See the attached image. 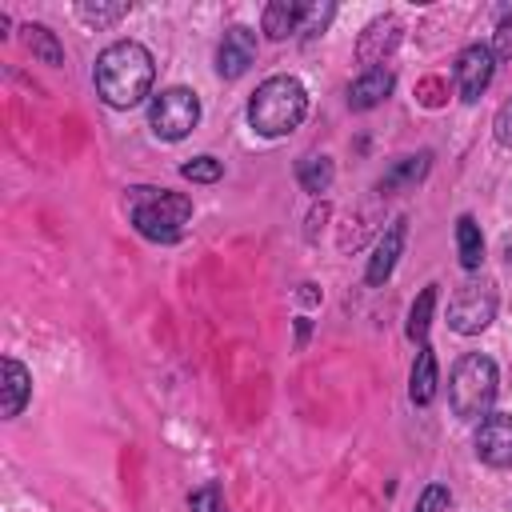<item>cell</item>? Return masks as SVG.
I'll list each match as a JSON object with an SVG mask.
<instances>
[{
    "label": "cell",
    "instance_id": "6da1fadb",
    "mask_svg": "<svg viewBox=\"0 0 512 512\" xmlns=\"http://www.w3.org/2000/svg\"><path fill=\"white\" fill-rule=\"evenodd\" d=\"M152 52L140 40H116L96 56L92 84L108 108H136L152 92Z\"/></svg>",
    "mask_w": 512,
    "mask_h": 512
},
{
    "label": "cell",
    "instance_id": "7a4b0ae2",
    "mask_svg": "<svg viewBox=\"0 0 512 512\" xmlns=\"http://www.w3.org/2000/svg\"><path fill=\"white\" fill-rule=\"evenodd\" d=\"M124 204H128V216H132L136 232L144 240H156V244L180 240L188 220H192V200L184 192H168V188H152V184L128 188Z\"/></svg>",
    "mask_w": 512,
    "mask_h": 512
},
{
    "label": "cell",
    "instance_id": "3957f363",
    "mask_svg": "<svg viewBox=\"0 0 512 512\" xmlns=\"http://www.w3.org/2000/svg\"><path fill=\"white\" fill-rule=\"evenodd\" d=\"M308 116V92L296 76H268L248 100V124L260 136H288Z\"/></svg>",
    "mask_w": 512,
    "mask_h": 512
},
{
    "label": "cell",
    "instance_id": "277c9868",
    "mask_svg": "<svg viewBox=\"0 0 512 512\" xmlns=\"http://www.w3.org/2000/svg\"><path fill=\"white\" fill-rule=\"evenodd\" d=\"M496 384H500L496 360L484 356V352H464L448 372V404H452V412L460 420L488 416V408L496 400Z\"/></svg>",
    "mask_w": 512,
    "mask_h": 512
},
{
    "label": "cell",
    "instance_id": "5b68a950",
    "mask_svg": "<svg viewBox=\"0 0 512 512\" xmlns=\"http://www.w3.org/2000/svg\"><path fill=\"white\" fill-rule=\"evenodd\" d=\"M148 124L160 140H184L200 124V96L192 88H164L148 104Z\"/></svg>",
    "mask_w": 512,
    "mask_h": 512
},
{
    "label": "cell",
    "instance_id": "8992f818",
    "mask_svg": "<svg viewBox=\"0 0 512 512\" xmlns=\"http://www.w3.org/2000/svg\"><path fill=\"white\" fill-rule=\"evenodd\" d=\"M496 316V288L492 280H464L448 300V328L460 336H476Z\"/></svg>",
    "mask_w": 512,
    "mask_h": 512
},
{
    "label": "cell",
    "instance_id": "52a82bcc",
    "mask_svg": "<svg viewBox=\"0 0 512 512\" xmlns=\"http://www.w3.org/2000/svg\"><path fill=\"white\" fill-rule=\"evenodd\" d=\"M492 72H496V56L488 44H468L460 56H456V68H452V80H456V92L460 100H480L484 88L492 84Z\"/></svg>",
    "mask_w": 512,
    "mask_h": 512
},
{
    "label": "cell",
    "instance_id": "ba28073f",
    "mask_svg": "<svg viewBox=\"0 0 512 512\" xmlns=\"http://www.w3.org/2000/svg\"><path fill=\"white\" fill-rule=\"evenodd\" d=\"M472 444L488 468H512V412H488Z\"/></svg>",
    "mask_w": 512,
    "mask_h": 512
},
{
    "label": "cell",
    "instance_id": "9c48e42d",
    "mask_svg": "<svg viewBox=\"0 0 512 512\" xmlns=\"http://www.w3.org/2000/svg\"><path fill=\"white\" fill-rule=\"evenodd\" d=\"M252 60H256V32L244 28V24H232V28L224 32L220 48H216V72H220L224 80H236V76L248 72Z\"/></svg>",
    "mask_w": 512,
    "mask_h": 512
},
{
    "label": "cell",
    "instance_id": "30bf717a",
    "mask_svg": "<svg viewBox=\"0 0 512 512\" xmlns=\"http://www.w3.org/2000/svg\"><path fill=\"white\" fill-rule=\"evenodd\" d=\"M404 236H408V220H404V216H396V220L380 232V240H376V248H372V256H368V272H364L368 284H384V280L392 276V268H396V260H400V252H404Z\"/></svg>",
    "mask_w": 512,
    "mask_h": 512
},
{
    "label": "cell",
    "instance_id": "8fae6325",
    "mask_svg": "<svg viewBox=\"0 0 512 512\" xmlns=\"http://www.w3.org/2000/svg\"><path fill=\"white\" fill-rule=\"evenodd\" d=\"M396 44H400V20H396V16H380V20H372V24L360 32V40H356V60L368 64V68H376V64H384V56H388Z\"/></svg>",
    "mask_w": 512,
    "mask_h": 512
},
{
    "label": "cell",
    "instance_id": "7c38bea8",
    "mask_svg": "<svg viewBox=\"0 0 512 512\" xmlns=\"http://www.w3.org/2000/svg\"><path fill=\"white\" fill-rule=\"evenodd\" d=\"M392 88H396L392 68H368L364 76H356V80L348 84V108H352V112H368V108L384 104V100L392 96Z\"/></svg>",
    "mask_w": 512,
    "mask_h": 512
},
{
    "label": "cell",
    "instance_id": "4fadbf2b",
    "mask_svg": "<svg viewBox=\"0 0 512 512\" xmlns=\"http://www.w3.org/2000/svg\"><path fill=\"white\" fill-rule=\"evenodd\" d=\"M436 384H440V372H436V352L432 344H420L416 352V364H412V376H408V396L412 404H432L436 400Z\"/></svg>",
    "mask_w": 512,
    "mask_h": 512
},
{
    "label": "cell",
    "instance_id": "5bb4252c",
    "mask_svg": "<svg viewBox=\"0 0 512 512\" xmlns=\"http://www.w3.org/2000/svg\"><path fill=\"white\" fill-rule=\"evenodd\" d=\"M4 416L12 420V416H20L24 412V404L32 400V372L16 360V356H4Z\"/></svg>",
    "mask_w": 512,
    "mask_h": 512
},
{
    "label": "cell",
    "instance_id": "9a60e30c",
    "mask_svg": "<svg viewBox=\"0 0 512 512\" xmlns=\"http://www.w3.org/2000/svg\"><path fill=\"white\" fill-rule=\"evenodd\" d=\"M300 16H304V4L300 0H272L264 8V32L268 40H284V36H296L300 32Z\"/></svg>",
    "mask_w": 512,
    "mask_h": 512
},
{
    "label": "cell",
    "instance_id": "2e32d148",
    "mask_svg": "<svg viewBox=\"0 0 512 512\" xmlns=\"http://www.w3.org/2000/svg\"><path fill=\"white\" fill-rule=\"evenodd\" d=\"M428 160H432V152H420V156H404V160H396L384 176H380V192L384 196H392V192H400V188H412L416 180H424V172H428Z\"/></svg>",
    "mask_w": 512,
    "mask_h": 512
},
{
    "label": "cell",
    "instance_id": "e0dca14e",
    "mask_svg": "<svg viewBox=\"0 0 512 512\" xmlns=\"http://www.w3.org/2000/svg\"><path fill=\"white\" fill-rule=\"evenodd\" d=\"M20 32H24V48H28L36 60H44V64H52V68L64 64V48H60V40H56L52 28H44V24H24Z\"/></svg>",
    "mask_w": 512,
    "mask_h": 512
},
{
    "label": "cell",
    "instance_id": "ac0fdd59",
    "mask_svg": "<svg viewBox=\"0 0 512 512\" xmlns=\"http://www.w3.org/2000/svg\"><path fill=\"white\" fill-rule=\"evenodd\" d=\"M296 180H300L304 192L320 196V192L332 188V180H336V164H332L328 156H304V160L296 164Z\"/></svg>",
    "mask_w": 512,
    "mask_h": 512
},
{
    "label": "cell",
    "instance_id": "d6986e66",
    "mask_svg": "<svg viewBox=\"0 0 512 512\" xmlns=\"http://www.w3.org/2000/svg\"><path fill=\"white\" fill-rule=\"evenodd\" d=\"M456 248H460V264H464L468 272H476L480 260H484V236H480V224H476L468 212L456 220Z\"/></svg>",
    "mask_w": 512,
    "mask_h": 512
},
{
    "label": "cell",
    "instance_id": "ffe728a7",
    "mask_svg": "<svg viewBox=\"0 0 512 512\" xmlns=\"http://www.w3.org/2000/svg\"><path fill=\"white\" fill-rule=\"evenodd\" d=\"M432 308H436V284H428L420 296H416V304H412V312H408V340L412 344H428V324H432Z\"/></svg>",
    "mask_w": 512,
    "mask_h": 512
},
{
    "label": "cell",
    "instance_id": "44dd1931",
    "mask_svg": "<svg viewBox=\"0 0 512 512\" xmlns=\"http://www.w3.org/2000/svg\"><path fill=\"white\" fill-rule=\"evenodd\" d=\"M76 16H80L84 24L108 28V24H116L120 16H128V4H76Z\"/></svg>",
    "mask_w": 512,
    "mask_h": 512
},
{
    "label": "cell",
    "instance_id": "7402d4cb",
    "mask_svg": "<svg viewBox=\"0 0 512 512\" xmlns=\"http://www.w3.org/2000/svg\"><path fill=\"white\" fill-rule=\"evenodd\" d=\"M336 16V4H304V16H300V36H320Z\"/></svg>",
    "mask_w": 512,
    "mask_h": 512
},
{
    "label": "cell",
    "instance_id": "603a6c76",
    "mask_svg": "<svg viewBox=\"0 0 512 512\" xmlns=\"http://www.w3.org/2000/svg\"><path fill=\"white\" fill-rule=\"evenodd\" d=\"M220 160L216 156H196V160H188L184 168H180V176L184 180H192V184H212V180H220Z\"/></svg>",
    "mask_w": 512,
    "mask_h": 512
},
{
    "label": "cell",
    "instance_id": "cb8c5ba5",
    "mask_svg": "<svg viewBox=\"0 0 512 512\" xmlns=\"http://www.w3.org/2000/svg\"><path fill=\"white\" fill-rule=\"evenodd\" d=\"M188 508H192V512H228L224 492H220V484H216V480H208L204 488H196V492L188 496Z\"/></svg>",
    "mask_w": 512,
    "mask_h": 512
},
{
    "label": "cell",
    "instance_id": "d4e9b609",
    "mask_svg": "<svg viewBox=\"0 0 512 512\" xmlns=\"http://www.w3.org/2000/svg\"><path fill=\"white\" fill-rule=\"evenodd\" d=\"M448 504H452V492L444 484H428L412 512H448Z\"/></svg>",
    "mask_w": 512,
    "mask_h": 512
},
{
    "label": "cell",
    "instance_id": "484cf974",
    "mask_svg": "<svg viewBox=\"0 0 512 512\" xmlns=\"http://www.w3.org/2000/svg\"><path fill=\"white\" fill-rule=\"evenodd\" d=\"M492 128H496V140H500L504 148H512V100H504V104H500V112H496Z\"/></svg>",
    "mask_w": 512,
    "mask_h": 512
},
{
    "label": "cell",
    "instance_id": "4316f807",
    "mask_svg": "<svg viewBox=\"0 0 512 512\" xmlns=\"http://www.w3.org/2000/svg\"><path fill=\"white\" fill-rule=\"evenodd\" d=\"M492 56L512 60V16H504V20L496 24V48H492Z\"/></svg>",
    "mask_w": 512,
    "mask_h": 512
},
{
    "label": "cell",
    "instance_id": "83f0119b",
    "mask_svg": "<svg viewBox=\"0 0 512 512\" xmlns=\"http://www.w3.org/2000/svg\"><path fill=\"white\" fill-rule=\"evenodd\" d=\"M416 92H420V100H424L428 108H436V104H440V96H436V92H444V84H440L436 76H428V80H420V88H416Z\"/></svg>",
    "mask_w": 512,
    "mask_h": 512
}]
</instances>
